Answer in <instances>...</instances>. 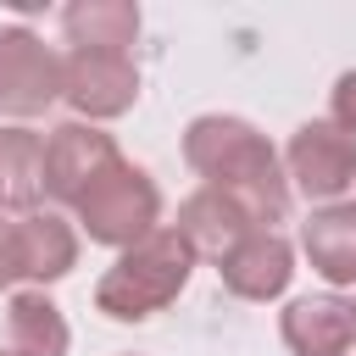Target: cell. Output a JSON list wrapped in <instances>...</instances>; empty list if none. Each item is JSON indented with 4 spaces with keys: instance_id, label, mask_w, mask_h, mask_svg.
<instances>
[{
    "instance_id": "cell-8",
    "label": "cell",
    "mask_w": 356,
    "mask_h": 356,
    "mask_svg": "<svg viewBox=\"0 0 356 356\" xmlns=\"http://www.w3.org/2000/svg\"><path fill=\"white\" fill-rule=\"evenodd\" d=\"M217 273H222V289L239 300H278L295 278V245L278 228H250L217 261Z\"/></svg>"
},
{
    "instance_id": "cell-10",
    "label": "cell",
    "mask_w": 356,
    "mask_h": 356,
    "mask_svg": "<svg viewBox=\"0 0 356 356\" xmlns=\"http://www.w3.org/2000/svg\"><path fill=\"white\" fill-rule=\"evenodd\" d=\"M167 228L195 250V261H200V256L222 261V256H228L250 228H261V222H256L234 195H222V189H206V184H200V189L178 206V222H167Z\"/></svg>"
},
{
    "instance_id": "cell-2",
    "label": "cell",
    "mask_w": 356,
    "mask_h": 356,
    "mask_svg": "<svg viewBox=\"0 0 356 356\" xmlns=\"http://www.w3.org/2000/svg\"><path fill=\"white\" fill-rule=\"evenodd\" d=\"M195 273V250L161 222L156 234H145L139 245L117 250V261L106 267V278L95 284V306L111 317V323H145L156 317L161 306H172L184 295Z\"/></svg>"
},
{
    "instance_id": "cell-16",
    "label": "cell",
    "mask_w": 356,
    "mask_h": 356,
    "mask_svg": "<svg viewBox=\"0 0 356 356\" xmlns=\"http://www.w3.org/2000/svg\"><path fill=\"white\" fill-rule=\"evenodd\" d=\"M328 122L356 139V67H345L334 78V89H328Z\"/></svg>"
},
{
    "instance_id": "cell-5",
    "label": "cell",
    "mask_w": 356,
    "mask_h": 356,
    "mask_svg": "<svg viewBox=\"0 0 356 356\" xmlns=\"http://www.w3.org/2000/svg\"><path fill=\"white\" fill-rule=\"evenodd\" d=\"M61 100V56L22 22L0 28V111L39 117Z\"/></svg>"
},
{
    "instance_id": "cell-12",
    "label": "cell",
    "mask_w": 356,
    "mask_h": 356,
    "mask_svg": "<svg viewBox=\"0 0 356 356\" xmlns=\"http://www.w3.org/2000/svg\"><path fill=\"white\" fill-rule=\"evenodd\" d=\"M300 250H306L312 273L328 278L334 289L339 284H356V200L317 206L300 222Z\"/></svg>"
},
{
    "instance_id": "cell-13",
    "label": "cell",
    "mask_w": 356,
    "mask_h": 356,
    "mask_svg": "<svg viewBox=\"0 0 356 356\" xmlns=\"http://www.w3.org/2000/svg\"><path fill=\"white\" fill-rule=\"evenodd\" d=\"M44 200V134L11 122L0 128V211H39Z\"/></svg>"
},
{
    "instance_id": "cell-19",
    "label": "cell",
    "mask_w": 356,
    "mask_h": 356,
    "mask_svg": "<svg viewBox=\"0 0 356 356\" xmlns=\"http://www.w3.org/2000/svg\"><path fill=\"white\" fill-rule=\"evenodd\" d=\"M350 312H356V300H350Z\"/></svg>"
},
{
    "instance_id": "cell-7",
    "label": "cell",
    "mask_w": 356,
    "mask_h": 356,
    "mask_svg": "<svg viewBox=\"0 0 356 356\" xmlns=\"http://www.w3.org/2000/svg\"><path fill=\"white\" fill-rule=\"evenodd\" d=\"M111 161H117V139H111L106 128L72 117V122H61V128L44 139V195L61 200V206H72Z\"/></svg>"
},
{
    "instance_id": "cell-6",
    "label": "cell",
    "mask_w": 356,
    "mask_h": 356,
    "mask_svg": "<svg viewBox=\"0 0 356 356\" xmlns=\"http://www.w3.org/2000/svg\"><path fill=\"white\" fill-rule=\"evenodd\" d=\"M284 178L306 195V200H323L334 206L350 184H356V139L339 134L328 117L323 122H300L284 145Z\"/></svg>"
},
{
    "instance_id": "cell-17",
    "label": "cell",
    "mask_w": 356,
    "mask_h": 356,
    "mask_svg": "<svg viewBox=\"0 0 356 356\" xmlns=\"http://www.w3.org/2000/svg\"><path fill=\"white\" fill-rule=\"evenodd\" d=\"M22 273H17V228L11 217H0V289H11Z\"/></svg>"
},
{
    "instance_id": "cell-1",
    "label": "cell",
    "mask_w": 356,
    "mask_h": 356,
    "mask_svg": "<svg viewBox=\"0 0 356 356\" xmlns=\"http://www.w3.org/2000/svg\"><path fill=\"white\" fill-rule=\"evenodd\" d=\"M184 161L206 178V189L234 195L261 228H273L289 211V178H284V156L273 150V139L228 111H206L184 128Z\"/></svg>"
},
{
    "instance_id": "cell-14",
    "label": "cell",
    "mask_w": 356,
    "mask_h": 356,
    "mask_svg": "<svg viewBox=\"0 0 356 356\" xmlns=\"http://www.w3.org/2000/svg\"><path fill=\"white\" fill-rule=\"evenodd\" d=\"M61 33L72 50H122L139 39V6L134 0H72L61 11Z\"/></svg>"
},
{
    "instance_id": "cell-18",
    "label": "cell",
    "mask_w": 356,
    "mask_h": 356,
    "mask_svg": "<svg viewBox=\"0 0 356 356\" xmlns=\"http://www.w3.org/2000/svg\"><path fill=\"white\" fill-rule=\"evenodd\" d=\"M0 356H17V350H11V345H6V350H0Z\"/></svg>"
},
{
    "instance_id": "cell-4",
    "label": "cell",
    "mask_w": 356,
    "mask_h": 356,
    "mask_svg": "<svg viewBox=\"0 0 356 356\" xmlns=\"http://www.w3.org/2000/svg\"><path fill=\"white\" fill-rule=\"evenodd\" d=\"M61 100L78 122H111L139 100V67L122 50H67L61 56Z\"/></svg>"
},
{
    "instance_id": "cell-3",
    "label": "cell",
    "mask_w": 356,
    "mask_h": 356,
    "mask_svg": "<svg viewBox=\"0 0 356 356\" xmlns=\"http://www.w3.org/2000/svg\"><path fill=\"white\" fill-rule=\"evenodd\" d=\"M72 217H78V228H83L95 245L128 250V245H139L145 234L161 228V189H156V178H150L145 167H134V161L117 156V161L72 200Z\"/></svg>"
},
{
    "instance_id": "cell-9",
    "label": "cell",
    "mask_w": 356,
    "mask_h": 356,
    "mask_svg": "<svg viewBox=\"0 0 356 356\" xmlns=\"http://www.w3.org/2000/svg\"><path fill=\"white\" fill-rule=\"evenodd\" d=\"M278 334L289 356H350L356 350V312L339 295H300L284 306Z\"/></svg>"
},
{
    "instance_id": "cell-11",
    "label": "cell",
    "mask_w": 356,
    "mask_h": 356,
    "mask_svg": "<svg viewBox=\"0 0 356 356\" xmlns=\"http://www.w3.org/2000/svg\"><path fill=\"white\" fill-rule=\"evenodd\" d=\"M11 228H17V273L33 289L78 267V228L61 211H28V217H11Z\"/></svg>"
},
{
    "instance_id": "cell-15",
    "label": "cell",
    "mask_w": 356,
    "mask_h": 356,
    "mask_svg": "<svg viewBox=\"0 0 356 356\" xmlns=\"http://www.w3.org/2000/svg\"><path fill=\"white\" fill-rule=\"evenodd\" d=\"M6 334H11V350L17 356H67V345H72L67 317H61V306L44 289H17L11 295Z\"/></svg>"
}]
</instances>
